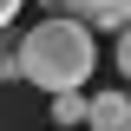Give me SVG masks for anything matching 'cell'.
Returning <instances> with one entry per match:
<instances>
[{"label":"cell","instance_id":"cell-5","mask_svg":"<svg viewBox=\"0 0 131 131\" xmlns=\"http://www.w3.org/2000/svg\"><path fill=\"white\" fill-rule=\"evenodd\" d=\"M0 79H20V39L0 33Z\"/></svg>","mask_w":131,"mask_h":131},{"label":"cell","instance_id":"cell-4","mask_svg":"<svg viewBox=\"0 0 131 131\" xmlns=\"http://www.w3.org/2000/svg\"><path fill=\"white\" fill-rule=\"evenodd\" d=\"M85 105H92L85 92H59L52 98V125H85Z\"/></svg>","mask_w":131,"mask_h":131},{"label":"cell","instance_id":"cell-2","mask_svg":"<svg viewBox=\"0 0 131 131\" xmlns=\"http://www.w3.org/2000/svg\"><path fill=\"white\" fill-rule=\"evenodd\" d=\"M85 131H131V92H92Z\"/></svg>","mask_w":131,"mask_h":131},{"label":"cell","instance_id":"cell-3","mask_svg":"<svg viewBox=\"0 0 131 131\" xmlns=\"http://www.w3.org/2000/svg\"><path fill=\"white\" fill-rule=\"evenodd\" d=\"M66 20H79V26H131V0H72Z\"/></svg>","mask_w":131,"mask_h":131},{"label":"cell","instance_id":"cell-7","mask_svg":"<svg viewBox=\"0 0 131 131\" xmlns=\"http://www.w3.org/2000/svg\"><path fill=\"white\" fill-rule=\"evenodd\" d=\"M20 13V0H0V33H7V20Z\"/></svg>","mask_w":131,"mask_h":131},{"label":"cell","instance_id":"cell-8","mask_svg":"<svg viewBox=\"0 0 131 131\" xmlns=\"http://www.w3.org/2000/svg\"><path fill=\"white\" fill-rule=\"evenodd\" d=\"M59 7H72V0H59Z\"/></svg>","mask_w":131,"mask_h":131},{"label":"cell","instance_id":"cell-6","mask_svg":"<svg viewBox=\"0 0 131 131\" xmlns=\"http://www.w3.org/2000/svg\"><path fill=\"white\" fill-rule=\"evenodd\" d=\"M112 59H118V72H125V79H131V26L118 33V46H112Z\"/></svg>","mask_w":131,"mask_h":131},{"label":"cell","instance_id":"cell-1","mask_svg":"<svg viewBox=\"0 0 131 131\" xmlns=\"http://www.w3.org/2000/svg\"><path fill=\"white\" fill-rule=\"evenodd\" d=\"M92 59H98L92 52V26H79V20H66V13L26 26V39H20V79L39 85L46 98L79 92L85 72H92Z\"/></svg>","mask_w":131,"mask_h":131}]
</instances>
